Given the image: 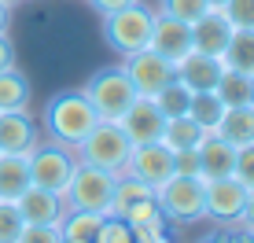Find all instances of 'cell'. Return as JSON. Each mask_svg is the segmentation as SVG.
I'll list each match as a JSON object with an SVG mask.
<instances>
[{
  "instance_id": "cell-1",
  "label": "cell",
  "mask_w": 254,
  "mask_h": 243,
  "mask_svg": "<svg viewBox=\"0 0 254 243\" xmlns=\"http://www.w3.org/2000/svg\"><path fill=\"white\" fill-rule=\"evenodd\" d=\"M96 122H100V115L92 111V103H89V96H85L81 89L56 92V96L45 103V111H41V125H45L48 140L66 144V147L81 144L96 129Z\"/></svg>"
},
{
  "instance_id": "cell-2",
  "label": "cell",
  "mask_w": 254,
  "mask_h": 243,
  "mask_svg": "<svg viewBox=\"0 0 254 243\" xmlns=\"http://www.w3.org/2000/svg\"><path fill=\"white\" fill-rule=\"evenodd\" d=\"M151 30H155V11L147 4H140V0L126 4L122 11L103 15V41L122 59L151 45Z\"/></svg>"
},
{
  "instance_id": "cell-3",
  "label": "cell",
  "mask_w": 254,
  "mask_h": 243,
  "mask_svg": "<svg viewBox=\"0 0 254 243\" xmlns=\"http://www.w3.org/2000/svg\"><path fill=\"white\" fill-rule=\"evenodd\" d=\"M115 184L118 173L77 162L70 173V184L63 192V206L66 210H96V214H111V199H115Z\"/></svg>"
},
{
  "instance_id": "cell-4",
  "label": "cell",
  "mask_w": 254,
  "mask_h": 243,
  "mask_svg": "<svg viewBox=\"0 0 254 243\" xmlns=\"http://www.w3.org/2000/svg\"><path fill=\"white\" fill-rule=\"evenodd\" d=\"M203 195H206V181L203 177H185L173 173L155 188V203L166 214L170 225H195L203 221Z\"/></svg>"
},
{
  "instance_id": "cell-5",
  "label": "cell",
  "mask_w": 254,
  "mask_h": 243,
  "mask_svg": "<svg viewBox=\"0 0 254 243\" xmlns=\"http://www.w3.org/2000/svg\"><path fill=\"white\" fill-rule=\"evenodd\" d=\"M81 92L89 96V103H92L96 115H100V122H118V118L136 103V96H140V92L133 89V81H129V74L122 70V66L96 70Z\"/></svg>"
},
{
  "instance_id": "cell-6",
  "label": "cell",
  "mask_w": 254,
  "mask_h": 243,
  "mask_svg": "<svg viewBox=\"0 0 254 243\" xmlns=\"http://www.w3.org/2000/svg\"><path fill=\"white\" fill-rule=\"evenodd\" d=\"M129 151H133V144L122 133L118 122H96V129L74 147L77 162H89V166H100V170H111V173L126 170Z\"/></svg>"
},
{
  "instance_id": "cell-7",
  "label": "cell",
  "mask_w": 254,
  "mask_h": 243,
  "mask_svg": "<svg viewBox=\"0 0 254 243\" xmlns=\"http://www.w3.org/2000/svg\"><path fill=\"white\" fill-rule=\"evenodd\" d=\"M26 159H30V184L48 188V192H56V195L66 192L70 173H74V166H77L74 147L56 144V140H45V144L37 140V144L30 147Z\"/></svg>"
},
{
  "instance_id": "cell-8",
  "label": "cell",
  "mask_w": 254,
  "mask_h": 243,
  "mask_svg": "<svg viewBox=\"0 0 254 243\" xmlns=\"http://www.w3.org/2000/svg\"><path fill=\"white\" fill-rule=\"evenodd\" d=\"M243 203H247V184L229 177H214L206 181V195H203V218H210L214 225H225V229H236L243 214Z\"/></svg>"
},
{
  "instance_id": "cell-9",
  "label": "cell",
  "mask_w": 254,
  "mask_h": 243,
  "mask_svg": "<svg viewBox=\"0 0 254 243\" xmlns=\"http://www.w3.org/2000/svg\"><path fill=\"white\" fill-rule=\"evenodd\" d=\"M122 70L129 74V81H133V89L140 96H155L162 85H170L173 77H177V66H173L170 59H162L159 52H151V48H140L133 56H126V66H122Z\"/></svg>"
},
{
  "instance_id": "cell-10",
  "label": "cell",
  "mask_w": 254,
  "mask_h": 243,
  "mask_svg": "<svg viewBox=\"0 0 254 243\" xmlns=\"http://www.w3.org/2000/svg\"><path fill=\"white\" fill-rule=\"evenodd\" d=\"M122 173H129V177H136V181H144V184L159 188L166 177H173V151L162 140L136 144L133 151H129V162H126V170H122Z\"/></svg>"
},
{
  "instance_id": "cell-11",
  "label": "cell",
  "mask_w": 254,
  "mask_h": 243,
  "mask_svg": "<svg viewBox=\"0 0 254 243\" xmlns=\"http://www.w3.org/2000/svg\"><path fill=\"white\" fill-rule=\"evenodd\" d=\"M151 52H159L162 59H170L173 66L191 52V26L173 19V15H162L155 11V30H151Z\"/></svg>"
},
{
  "instance_id": "cell-12",
  "label": "cell",
  "mask_w": 254,
  "mask_h": 243,
  "mask_svg": "<svg viewBox=\"0 0 254 243\" xmlns=\"http://www.w3.org/2000/svg\"><path fill=\"white\" fill-rule=\"evenodd\" d=\"M118 125H122V133L129 136V144L136 147V144H151V140H159L166 118H162V111L155 107V100H151V96H136V103L118 118Z\"/></svg>"
},
{
  "instance_id": "cell-13",
  "label": "cell",
  "mask_w": 254,
  "mask_h": 243,
  "mask_svg": "<svg viewBox=\"0 0 254 243\" xmlns=\"http://www.w3.org/2000/svg\"><path fill=\"white\" fill-rule=\"evenodd\" d=\"M229 37H232V22L225 19L221 7H206V11L191 22V48L206 52V56H214V59H221Z\"/></svg>"
},
{
  "instance_id": "cell-14",
  "label": "cell",
  "mask_w": 254,
  "mask_h": 243,
  "mask_svg": "<svg viewBox=\"0 0 254 243\" xmlns=\"http://www.w3.org/2000/svg\"><path fill=\"white\" fill-rule=\"evenodd\" d=\"M15 206H19L26 225H59L66 214L63 195L48 192V188H37V184H26V192L15 199Z\"/></svg>"
},
{
  "instance_id": "cell-15",
  "label": "cell",
  "mask_w": 254,
  "mask_h": 243,
  "mask_svg": "<svg viewBox=\"0 0 254 243\" xmlns=\"http://www.w3.org/2000/svg\"><path fill=\"white\" fill-rule=\"evenodd\" d=\"M221 74H225L221 59L206 56V52H195V48L177 63V81H185L191 92H214L217 81H221Z\"/></svg>"
},
{
  "instance_id": "cell-16",
  "label": "cell",
  "mask_w": 254,
  "mask_h": 243,
  "mask_svg": "<svg viewBox=\"0 0 254 243\" xmlns=\"http://www.w3.org/2000/svg\"><path fill=\"white\" fill-rule=\"evenodd\" d=\"M37 144V125L26 111H0V151L11 155H30Z\"/></svg>"
},
{
  "instance_id": "cell-17",
  "label": "cell",
  "mask_w": 254,
  "mask_h": 243,
  "mask_svg": "<svg viewBox=\"0 0 254 243\" xmlns=\"http://www.w3.org/2000/svg\"><path fill=\"white\" fill-rule=\"evenodd\" d=\"M199 166H203V181H214V177H229L232 166H236V147L217 133H206L199 140Z\"/></svg>"
},
{
  "instance_id": "cell-18",
  "label": "cell",
  "mask_w": 254,
  "mask_h": 243,
  "mask_svg": "<svg viewBox=\"0 0 254 243\" xmlns=\"http://www.w3.org/2000/svg\"><path fill=\"white\" fill-rule=\"evenodd\" d=\"M217 136H225L232 147H247L254 144V103H232V107H225L221 122H217L214 129Z\"/></svg>"
},
{
  "instance_id": "cell-19",
  "label": "cell",
  "mask_w": 254,
  "mask_h": 243,
  "mask_svg": "<svg viewBox=\"0 0 254 243\" xmlns=\"http://www.w3.org/2000/svg\"><path fill=\"white\" fill-rule=\"evenodd\" d=\"M30 184V159L26 155L0 151V199H19Z\"/></svg>"
},
{
  "instance_id": "cell-20",
  "label": "cell",
  "mask_w": 254,
  "mask_h": 243,
  "mask_svg": "<svg viewBox=\"0 0 254 243\" xmlns=\"http://www.w3.org/2000/svg\"><path fill=\"white\" fill-rule=\"evenodd\" d=\"M221 66L254 77V30H232L229 45L221 52Z\"/></svg>"
},
{
  "instance_id": "cell-21",
  "label": "cell",
  "mask_w": 254,
  "mask_h": 243,
  "mask_svg": "<svg viewBox=\"0 0 254 243\" xmlns=\"http://www.w3.org/2000/svg\"><path fill=\"white\" fill-rule=\"evenodd\" d=\"M203 136H206V129L199 125L195 118L177 115V118H166L159 140L170 147V151H185V147H199V140H203Z\"/></svg>"
},
{
  "instance_id": "cell-22",
  "label": "cell",
  "mask_w": 254,
  "mask_h": 243,
  "mask_svg": "<svg viewBox=\"0 0 254 243\" xmlns=\"http://www.w3.org/2000/svg\"><path fill=\"white\" fill-rule=\"evenodd\" d=\"M107 214H96V210H66L63 221H59V232L63 240H77V243H96V232Z\"/></svg>"
},
{
  "instance_id": "cell-23",
  "label": "cell",
  "mask_w": 254,
  "mask_h": 243,
  "mask_svg": "<svg viewBox=\"0 0 254 243\" xmlns=\"http://www.w3.org/2000/svg\"><path fill=\"white\" fill-rule=\"evenodd\" d=\"M144 199H155V188L144 184V181L129 177V173H118V184H115V199H111V214H126L129 206L144 203Z\"/></svg>"
},
{
  "instance_id": "cell-24",
  "label": "cell",
  "mask_w": 254,
  "mask_h": 243,
  "mask_svg": "<svg viewBox=\"0 0 254 243\" xmlns=\"http://www.w3.org/2000/svg\"><path fill=\"white\" fill-rule=\"evenodd\" d=\"M30 107V81L15 70H0V111H26Z\"/></svg>"
},
{
  "instance_id": "cell-25",
  "label": "cell",
  "mask_w": 254,
  "mask_h": 243,
  "mask_svg": "<svg viewBox=\"0 0 254 243\" xmlns=\"http://www.w3.org/2000/svg\"><path fill=\"white\" fill-rule=\"evenodd\" d=\"M221 115H225V100L217 96V92H191V100H188V118H195L206 133H214V129H217Z\"/></svg>"
},
{
  "instance_id": "cell-26",
  "label": "cell",
  "mask_w": 254,
  "mask_h": 243,
  "mask_svg": "<svg viewBox=\"0 0 254 243\" xmlns=\"http://www.w3.org/2000/svg\"><path fill=\"white\" fill-rule=\"evenodd\" d=\"M155 107L162 111V118H177V115H188V100H191V89L185 81H177L173 77L170 85H162L159 92H155Z\"/></svg>"
},
{
  "instance_id": "cell-27",
  "label": "cell",
  "mask_w": 254,
  "mask_h": 243,
  "mask_svg": "<svg viewBox=\"0 0 254 243\" xmlns=\"http://www.w3.org/2000/svg\"><path fill=\"white\" fill-rule=\"evenodd\" d=\"M217 96L225 100V107H232V103H247L251 100V92H254V81L247 74H236V70H225L221 74V81H217Z\"/></svg>"
},
{
  "instance_id": "cell-28",
  "label": "cell",
  "mask_w": 254,
  "mask_h": 243,
  "mask_svg": "<svg viewBox=\"0 0 254 243\" xmlns=\"http://www.w3.org/2000/svg\"><path fill=\"white\" fill-rule=\"evenodd\" d=\"M96 243H136V232H133V225L126 218L107 214L103 225H100V232H96Z\"/></svg>"
},
{
  "instance_id": "cell-29",
  "label": "cell",
  "mask_w": 254,
  "mask_h": 243,
  "mask_svg": "<svg viewBox=\"0 0 254 243\" xmlns=\"http://www.w3.org/2000/svg\"><path fill=\"white\" fill-rule=\"evenodd\" d=\"M206 7H210L206 0H159V11L162 15H173V19H181V22H188V26L195 22Z\"/></svg>"
},
{
  "instance_id": "cell-30",
  "label": "cell",
  "mask_w": 254,
  "mask_h": 243,
  "mask_svg": "<svg viewBox=\"0 0 254 243\" xmlns=\"http://www.w3.org/2000/svg\"><path fill=\"white\" fill-rule=\"evenodd\" d=\"M22 214H19V206L11 203V199H0V243H15L19 240V232H22Z\"/></svg>"
},
{
  "instance_id": "cell-31",
  "label": "cell",
  "mask_w": 254,
  "mask_h": 243,
  "mask_svg": "<svg viewBox=\"0 0 254 243\" xmlns=\"http://www.w3.org/2000/svg\"><path fill=\"white\" fill-rule=\"evenodd\" d=\"M221 11L232 22V30H254V0H225Z\"/></svg>"
},
{
  "instance_id": "cell-32",
  "label": "cell",
  "mask_w": 254,
  "mask_h": 243,
  "mask_svg": "<svg viewBox=\"0 0 254 243\" xmlns=\"http://www.w3.org/2000/svg\"><path fill=\"white\" fill-rule=\"evenodd\" d=\"M15 243H63V232L59 225H22Z\"/></svg>"
},
{
  "instance_id": "cell-33",
  "label": "cell",
  "mask_w": 254,
  "mask_h": 243,
  "mask_svg": "<svg viewBox=\"0 0 254 243\" xmlns=\"http://www.w3.org/2000/svg\"><path fill=\"white\" fill-rule=\"evenodd\" d=\"M232 177H236V181H243L247 188H254V144L236 147V166H232Z\"/></svg>"
},
{
  "instance_id": "cell-34",
  "label": "cell",
  "mask_w": 254,
  "mask_h": 243,
  "mask_svg": "<svg viewBox=\"0 0 254 243\" xmlns=\"http://www.w3.org/2000/svg\"><path fill=\"white\" fill-rule=\"evenodd\" d=\"M173 173H185V177H203V166H199V151H195V147L173 151Z\"/></svg>"
},
{
  "instance_id": "cell-35",
  "label": "cell",
  "mask_w": 254,
  "mask_h": 243,
  "mask_svg": "<svg viewBox=\"0 0 254 243\" xmlns=\"http://www.w3.org/2000/svg\"><path fill=\"white\" fill-rule=\"evenodd\" d=\"M89 4H92V11L103 19V15H111V11H122V7L133 4V0H89Z\"/></svg>"
},
{
  "instance_id": "cell-36",
  "label": "cell",
  "mask_w": 254,
  "mask_h": 243,
  "mask_svg": "<svg viewBox=\"0 0 254 243\" xmlns=\"http://www.w3.org/2000/svg\"><path fill=\"white\" fill-rule=\"evenodd\" d=\"M15 66V45L7 41V33H0V70H11Z\"/></svg>"
},
{
  "instance_id": "cell-37",
  "label": "cell",
  "mask_w": 254,
  "mask_h": 243,
  "mask_svg": "<svg viewBox=\"0 0 254 243\" xmlns=\"http://www.w3.org/2000/svg\"><path fill=\"white\" fill-rule=\"evenodd\" d=\"M236 229H254V188H247V203H243V214L236 221Z\"/></svg>"
},
{
  "instance_id": "cell-38",
  "label": "cell",
  "mask_w": 254,
  "mask_h": 243,
  "mask_svg": "<svg viewBox=\"0 0 254 243\" xmlns=\"http://www.w3.org/2000/svg\"><path fill=\"white\" fill-rule=\"evenodd\" d=\"M195 243H232V229H225V225H217L214 232H206V236H199Z\"/></svg>"
},
{
  "instance_id": "cell-39",
  "label": "cell",
  "mask_w": 254,
  "mask_h": 243,
  "mask_svg": "<svg viewBox=\"0 0 254 243\" xmlns=\"http://www.w3.org/2000/svg\"><path fill=\"white\" fill-rule=\"evenodd\" d=\"M7 30H11V7L0 4V33H7Z\"/></svg>"
},
{
  "instance_id": "cell-40",
  "label": "cell",
  "mask_w": 254,
  "mask_h": 243,
  "mask_svg": "<svg viewBox=\"0 0 254 243\" xmlns=\"http://www.w3.org/2000/svg\"><path fill=\"white\" fill-rule=\"evenodd\" d=\"M232 243H254V229H236L232 232Z\"/></svg>"
},
{
  "instance_id": "cell-41",
  "label": "cell",
  "mask_w": 254,
  "mask_h": 243,
  "mask_svg": "<svg viewBox=\"0 0 254 243\" xmlns=\"http://www.w3.org/2000/svg\"><path fill=\"white\" fill-rule=\"evenodd\" d=\"M0 4H7V7H19V4H26V0H0Z\"/></svg>"
},
{
  "instance_id": "cell-42",
  "label": "cell",
  "mask_w": 254,
  "mask_h": 243,
  "mask_svg": "<svg viewBox=\"0 0 254 243\" xmlns=\"http://www.w3.org/2000/svg\"><path fill=\"white\" fill-rule=\"evenodd\" d=\"M206 4H210V7H225V0H206Z\"/></svg>"
},
{
  "instance_id": "cell-43",
  "label": "cell",
  "mask_w": 254,
  "mask_h": 243,
  "mask_svg": "<svg viewBox=\"0 0 254 243\" xmlns=\"http://www.w3.org/2000/svg\"><path fill=\"white\" fill-rule=\"evenodd\" d=\"M251 81H254V77H251ZM251 103H254V92H251Z\"/></svg>"
},
{
  "instance_id": "cell-44",
  "label": "cell",
  "mask_w": 254,
  "mask_h": 243,
  "mask_svg": "<svg viewBox=\"0 0 254 243\" xmlns=\"http://www.w3.org/2000/svg\"><path fill=\"white\" fill-rule=\"evenodd\" d=\"M63 243H77V240H63Z\"/></svg>"
}]
</instances>
